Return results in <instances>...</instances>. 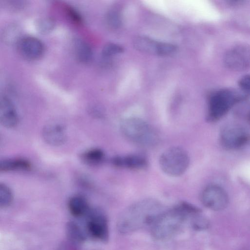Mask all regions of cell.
Segmentation results:
<instances>
[{
	"label": "cell",
	"mask_w": 250,
	"mask_h": 250,
	"mask_svg": "<svg viewBox=\"0 0 250 250\" xmlns=\"http://www.w3.org/2000/svg\"><path fill=\"white\" fill-rule=\"evenodd\" d=\"M66 232L67 237L73 244H81L86 239L83 230L74 222L70 221L67 223Z\"/></svg>",
	"instance_id": "obj_17"
},
{
	"label": "cell",
	"mask_w": 250,
	"mask_h": 250,
	"mask_svg": "<svg viewBox=\"0 0 250 250\" xmlns=\"http://www.w3.org/2000/svg\"><path fill=\"white\" fill-rule=\"evenodd\" d=\"M160 42L146 37H138L135 39L134 47L143 52L159 55Z\"/></svg>",
	"instance_id": "obj_16"
},
{
	"label": "cell",
	"mask_w": 250,
	"mask_h": 250,
	"mask_svg": "<svg viewBox=\"0 0 250 250\" xmlns=\"http://www.w3.org/2000/svg\"><path fill=\"white\" fill-rule=\"evenodd\" d=\"M42 136L47 144L54 146L62 145L67 138L65 127L57 122H51L45 125L42 130Z\"/></svg>",
	"instance_id": "obj_11"
},
{
	"label": "cell",
	"mask_w": 250,
	"mask_h": 250,
	"mask_svg": "<svg viewBox=\"0 0 250 250\" xmlns=\"http://www.w3.org/2000/svg\"><path fill=\"white\" fill-rule=\"evenodd\" d=\"M188 221L191 227L197 230L206 229L209 227L208 220L201 214V211L191 214Z\"/></svg>",
	"instance_id": "obj_20"
},
{
	"label": "cell",
	"mask_w": 250,
	"mask_h": 250,
	"mask_svg": "<svg viewBox=\"0 0 250 250\" xmlns=\"http://www.w3.org/2000/svg\"><path fill=\"white\" fill-rule=\"evenodd\" d=\"M201 198L205 207L215 211L224 209L229 202L226 192L221 187L216 185L207 187L202 191Z\"/></svg>",
	"instance_id": "obj_8"
},
{
	"label": "cell",
	"mask_w": 250,
	"mask_h": 250,
	"mask_svg": "<svg viewBox=\"0 0 250 250\" xmlns=\"http://www.w3.org/2000/svg\"><path fill=\"white\" fill-rule=\"evenodd\" d=\"M17 48L23 57L30 60L40 58L44 50L43 45L41 41L30 36L21 38L17 42Z\"/></svg>",
	"instance_id": "obj_10"
},
{
	"label": "cell",
	"mask_w": 250,
	"mask_h": 250,
	"mask_svg": "<svg viewBox=\"0 0 250 250\" xmlns=\"http://www.w3.org/2000/svg\"><path fill=\"white\" fill-rule=\"evenodd\" d=\"M250 140L249 133L241 127L230 125L224 128L220 134L223 146L229 149H236L244 146Z\"/></svg>",
	"instance_id": "obj_9"
},
{
	"label": "cell",
	"mask_w": 250,
	"mask_h": 250,
	"mask_svg": "<svg viewBox=\"0 0 250 250\" xmlns=\"http://www.w3.org/2000/svg\"><path fill=\"white\" fill-rule=\"evenodd\" d=\"M104 158V154L99 148H92L83 152L81 159L85 164L90 166H96L101 163Z\"/></svg>",
	"instance_id": "obj_19"
},
{
	"label": "cell",
	"mask_w": 250,
	"mask_h": 250,
	"mask_svg": "<svg viewBox=\"0 0 250 250\" xmlns=\"http://www.w3.org/2000/svg\"><path fill=\"white\" fill-rule=\"evenodd\" d=\"M123 48L119 45L114 43H108L105 45L102 51V54L104 57H109L114 55L123 52Z\"/></svg>",
	"instance_id": "obj_22"
},
{
	"label": "cell",
	"mask_w": 250,
	"mask_h": 250,
	"mask_svg": "<svg viewBox=\"0 0 250 250\" xmlns=\"http://www.w3.org/2000/svg\"><path fill=\"white\" fill-rule=\"evenodd\" d=\"M164 210L162 204L156 200L146 199L138 201L123 211L117 221V229L120 233L127 234L149 228Z\"/></svg>",
	"instance_id": "obj_1"
},
{
	"label": "cell",
	"mask_w": 250,
	"mask_h": 250,
	"mask_svg": "<svg viewBox=\"0 0 250 250\" xmlns=\"http://www.w3.org/2000/svg\"><path fill=\"white\" fill-rule=\"evenodd\" d=\"M112 163L116 167L134 169H142L147 165L146 158L137 154L116 156L112 159Z\"/></svg>",
	"instance_id": "obj_13"
},
{
	"label": "cell",
	"mask_w": 250,
	"mask_h": 250,
	"mask_svg": "<svg viewBox=\"0 0 250 250\" xmlns=\"http://www.w3.org/2000/svg\"><path fill=\"white\" fill-rule=\"evenodd\" d=\"M249 120L250 121V114H249Z\"/></svg>",
	"instance_id": "obj_27"
},
{
	"label": "cell",
	"mask_w": 250,
	"mask_h": 250,
	"mask_svg": "<svg viewBox=\"0 0 250 250\" xmlns=\"http://www.w3.org/2000/svg\"><path fill=\"white\" fill-rule=\"evenodd\" d=\"M54 25L53 21L48 18H45L39 21L38 23V28L40 32L46 33L50 32Z\"/></svg>",
	"instance_id": "obj_23"
},
{
	"label": "cell",
	"mask_w": 250,
	"mask_h": 250,
	"mask_svg": "<svg viewBox=\"0 0 250 250\" xmlns=\"http://www.w3.org/2000/svg\"><path fill=\"white\" fill-rule=\"evenodd\" d=\"M13 195L11 189L3 183L0 184V207L6 208L11 205Z\"/></svg>",
	"instance_id": "obj_21"
},
{
	"label": "cell",
	"mask_w": 250,
	"mask_h": 250,
	"mask_svg": "<svg viewBox=\"0 0 250 250\" xmlns=\"http://www.w3.org/2000/svg\"><path fill=\"white\" fill-rule=\"evenodd\" d=\"M107 21L108 24L112 27L118 26L120 20L118 15L113 11H111L107 15Z\"/></svg>",
	"instance_id": "obj_26"
},
{
	"label": "cell",
	"mask_w": 250,
	"mask_h": 250,
	"mask_svg": "<svg viewBox=\"0 0 250 250\" xmlns=\"http://www.w3.org/2000/svg\"><path fill=\"white\" fill-rule=\"evenodd\" d=\"M0 122L7 128H13L19 123V116L11 100L5 96L0 101Z\"/></svg>",
	"instance_id": "obj_12"
},
{
	"label": "cell",
	"mask_w": 250,
	"mask_h": 250,
	"mask_svg": "<svg viewBox=\"0 0 250 250\" xmlns=\"http://www.w3.org/2000/svg\"><path fill=\"white\" fill-rule=\"evenodd\" d=\"M75 52L79 61L82 62L87 63L92 58V51L90 46L84 41L77 40L75 42Z\"/></svg>",
	"instance_id": "obj_18"
},
{
	"label": "cell",
	"mask_w": 250,
	"mask_h": 250,
	"mask_svg": "<svg viewBox=\"0 0 250 250\" xmlns=\"http://www.w3.org/2000/svg\"><path fill=\"white\" fill-rule=\"evenodd\" d=\"M66 11L68 16L75 22L78 24L81 23L82 18L79 13L70 6L66 7Z\"/></svg>",
	"instance_id": "obj_25"
},
{
	"label": "cell",
	"mask_w": 250,
	"mask_h": 250,
	"mask_svg": "<svg viewBox=\"0 0 250 250\" xmlns=\"http://www.w3.org/2000/svg\"><path fill=\"white\" fill-rule=\"evenodd\" d=\"M198 209L189 203L182 202L171 209L164 210L149 227L152 235L159 240L171 237L188 221L189 215Z\"/></svg>",
	"instance_id": "obj_2"
},
{
	"label": "cell",
	"mask_w": 250,
	"mask_h": 250,
	"mask_svg": "<svg viewBox=\"0 0 250 250\" xmlns=\"http://www.w3.org/2000/svg\"><path fill=\"white\" fill-rule=\"evenodd\" d=\"M123 134L131 142L144 146H151L158 142L154 128L143 120L135 117L123 120L120 124Z\"/></svg>",
	"instance_id": "obj_3"
},
{
	"label": "cell",
	"mask_w": 250,
	"mask_h": 250,
	"mask_svg": "<svg viewBox=\"0 0 250 250\" xmlns=\"http://www.w3.org/2000/svg\"><path fill=\"white\" fill-rule=\"evenodd\" d=\"M189 158L182 147L172 146L167 149L161 155L159 165L166 174L177 177L183 174L188 169Z\"/></svg>",
	"instance_id": "obj_5"
},
{
	"label": "cell",
	"mask_w": 250,
	"mask_h": 250,
	"mask_svg": "<svg viewBox=\"0 0 250 250\" xmlns=\"http://www.w3.org/2000/svg\"><path fill=\"white\" fill-rule=\"evenodd\" d=\"M30 168V163L24 159H4L1 160L0 162V171L27 170Z\"/></svg>",
	"instance_id": "obj_15"
},
{
	"label": "cell",
	"mask_w": 250,
	"mask_h": 250,
	"mask_svg": "<svg viewBox=\"0 0 250 250\" xmlns=\"http://www.w3.org/2000/svg\"><path fill=\"white\" fill-rule=\"evenodd\" d=\"M68 208L70 213L76 217L86 215L90 210L86 199L82 195L71 197L68 202Z\"/></svg>",
	"instance_id": "obj_14"
},
{
	"label": "cell",
	"mask_w": 250,
	"mask_h": 250,
	"mask_svg": "<svg viewBox=\"0 0 250 250\" xmlns=\"http://www.w3.org/2000/svg\"><path fill=\"white\" fill-rule=\"evenodd\" d=\"M238 84L244 93L250 94V75L243 76L239 80Z\"/></svg>",
	"instance_id": "obj_24"
},
{
	"label": "cell",
	"mask_w": 250,
	"mask_h": 250,
	"mask_svg": "<svg viewBox=\"0 0 250 250\" xmlns=\"http://www.w3.org/2000/svg\"><path fill=\"white\" fill-rule=\"evenodd\" d=\"M225 65L229 69L241 71L250 67V46L239 44L230 48L223 58Z\"/></svg>",
	"instance_id": "obj_6"
},
{
	"label": "cell",
	"mask_w": 250,
	"mask_h": 250,
	"mask_svg": "<svg viewBox=\"0 0 250 250\" xmlns=\"http://www.w3.org/2000/svg\"><path fill=\"white\" fill-rule=\"evenodd\" d=\"M88 215L87 229L94 238L105 242L108 238V226L106 216L99 208L90 209Z\"/></svg>",
	"instance_id": "obj_7"
},
{
	"label": "cell",
	"mask_w": 250,
	"mask_h": 250,
	"mask_svg": "<svg viewBox=\"0 0 250 250\" xmlns=\"http://www.w3.org/2000/svg\"><path fill=\"white\" fill-rule=\"evenodd\" d=\"M246 97L245 95L229 88L222 89L215 92L209 99L208 119L211 122L219 120L234 105Z\"/></svg>",
	"instance_id": "obj_4"
}]
</instances>
